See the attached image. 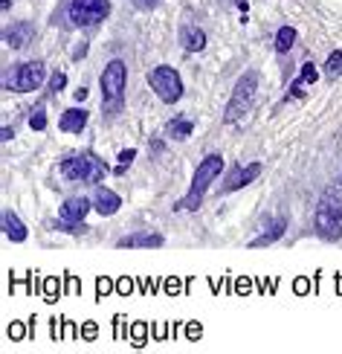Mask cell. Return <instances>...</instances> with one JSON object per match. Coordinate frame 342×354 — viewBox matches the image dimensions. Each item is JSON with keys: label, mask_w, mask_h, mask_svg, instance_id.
I'll list each match as a JSON object with an SVG mask.
<instances>
[{"label": "cell", "mask_w": 342, "mask_h": 354, "mask_svg": "<svg viewBox=\"0 0 342 354\" xmlns=\"http://www.w3.org/2000/svg\"><path fill=\"white\" fill-rule=\"evenodd\" d=\"M325 76L328 79H342V50L328 55V62H325Z\"/></svg>", "instance_id": "44dd1931"}, {"label": "cell", "mask_w": 342, "mask_h": 354, "mask_svg": "<svg viewBox=\"0 0 342 354\" xmlns=\"http://www.w3.org/2000/svg\"><path fill=\"white\" fill-rule=\"evenodd\" d=\"M119 247H162V235L157 232H137V235H125Z\"/></svg>", "instance_id": "9a60e30c"}, {"label": "cell", "mask_w": 342, "mask_h": 354, "mask_svg": "<svg viewBox=\"0 0 342 354\" xmlns=\"http://www.w3.org/2000/svg\"><path fill=\"white\" fill-rule=\"evenodd\" d=\"M64 87H67V76H64V73H61V70L53 73V79H50V93H58V91H64Z\"/></svg>", "instance_id": "7402d4cb"}, {"label": "cell", "mask_w": 342, "mask_h": 354, "mask_svg": "<svg viewBox=\"0 0 342 354\" xmlns=\"http://www.w3.org/2000/svg\"><path fill=\"white\" fill-rule=\"evenodd\" d=\"M148 84H151V91L160 96V102H166V105H174V102H180L183 96V82H180V73L174 67H154L148 73Z\"/></svg>", "instance_id": "8992f818"}, {"label": "cell", "mask_w": 342, "mask_h": 354, "mask_svg": "<svg viewBox=\"0 0 342 354\" xmlns=\"http://www.w3.org/2000/svg\"><path fill=\"white\" fill-rule=\"evenodd\" d=\"M224 171V157L220 154H209V157H203L200 160V166L195 171V177H191V186H189V195L180 201V209H189V212H195L203 195H206V189L212 186L215 177Z\"/></svg>", "instance_id": "7a4b0ae2"}, {"label": "cell", "mask_w": 342, "mask_h": 354, "mask_svg": "<svg viewBox=\"0 0 342 354\" xmlns=\"http://www.w3.org/2000/svg\"><path fill=\"white\" fill-rule=\"evenodd\" d=\"M125 82H128V70H125V64L116 58V62H111V64L105 67V73H102V79H99L102 93H105L102 111H105L108 116H113V113L122 111V102H125Z\"/></svg>", "instance_id": "277c9868"}, {"label": "cell", "mask_w": 342, "mask_h": 354, "mask_svg": "<svg viewBox=\"0 0 342 354\" xmlns=\"http://www.w3.org/2000/svg\"><path fill=\"white\" fill-rule=\"evenodd\" d=\"M316 235L325 241H339L342 239V183H334L319 201Z\"/></svg>", "instance_id": "6da1fadb"}, {"label": "cell", "mask_w": 342, "mask_h": 354, "mask_svg": "<svg viewBox=\"0 0 342 354\" xmlns=\"http://www.w3.org/2000/svg\"><path fill=\"white\" fill-rule=\"evenodd\" d=\"M91 206H93L91 198L73 195V198H67V201L61 203V221H64V224H84L87 212H91Z\"/></svg>", "instance_id": "30bf717a"}, {"label": "cell", "mask_w": 342, "mask_h": 354, "mask_svg": "<svg viewBox=\"0 0 342 354\" xmlns=\"http://www.w3.org/2000/svg\"><path fill=\"white\" fill-rule=\"evenodd\" d=\"M58 171H61L67 180H79V183H99L102 177L108 174V163L102 157H96L93 151L76 154L70 160H61L58 163Z\"/></svg>", "instance_id": "3957f363"}, {"label": "cell", "mask_w": 342, "mask_h": 354, "mask_svg": "<svg viewBox=\"0 0 342 354\" xmlns=\"http://www.w3.org/2000/svg\"><path fill=\"white\" fill-rule=\"evenodd\" d=\"M44 76H47V70H44L41 62H26L21 64L18 70L6 73V91H15V93H32L44 84Z\"/></svg>", "instance_id": "ba28073f"}, {"label": "cell", "mask_w": 342, "mask_h": 354, "mask_svg": "<svg viewBox=\"0 0 342 354\" xmlns=\"http://www.w3.org/2000/svg\"><path fill=\"white\" fill-rule=\"evenodd\" d=\"M67 15L76 26H96L111 15L108 0H67Z\"/></svg>", "instance_id": "52a82bcc"}, {"label": "cell", "mask_w": 342, "mask_h": 354, "mask_svg": "<svg viewBox=\"0 0 342 354\" xmlns=\"http://www.w3.org/2000/svg\"><path fill=\"white\" fill-rule=\"evenodd\" d=\"M191 128H195V125H191L189 120H183V116H180V120H171V122L166 125V134H169L171 140H183V137L191 134Z\"/></svg>", "instance_id": "d6986e66"}, {"label": "cell", "mask_w": 342, "mask_h": 354, "mask_svg": "<svg viewBox=\"0 0 342 354\" xmlns=\"http://www.w3.org/2000/svg\"><path fill=\"white\" fill-rule=\"evenodd\" d=\"M180 41H183V47H186L189 53H200V50L206 47V35L200 32L198 26H186L183 32H180Z\"/></svg>", "instance_id": "2e32d148"}, {"label": "cell", "mask_w": 342, "mask_h": 354, "mask_svg": "<svg viewBox=\"0 0 342 354\" xmlns=\"http://www.w3.org/2000/svg\"><path fill=\"white\" fill-rule=\"evenodd\" d=\"M58 125H61V131H67V134H82L84 125H87V111L82 108H67L61 113V120H58Z\"/></svg>", "instance_id": "4fadbf2b"}, {"label": "cell", "mask_w": 342, "mask_h": 354, "mask_svg": "<svg viewBox=\"0 0 342 354\" xmlns=\"http://www.w3.org/2000/svg\"><path fill=\"white\" fill-rule=\"evenodd\" d=\"M314 82H316V64H314V62H307V64L302 67L299 82L293 84V96H302V84H314Z\"/></svg>", "instance_id": "ffe728a7"}, {"label": "cell", "mask_w": 342, "mask_h": 354, "mask_svg": "<svg viewBox=\"0 0 342 354\" xmlns=\"http://www.w3.org/2000/svg\"><path fill=\"white\" fill-rule=\"evenodd\" d=\"M3 38L12 50H23L26 44L32 41V24H12V26H6Z\"/></svg>", "instance_id": "7c38bea8"}, {"label": "cell", "mask_w": 342, "mask_h": 354, "mask_svg": "<svg viewBox=\"0 0 342 354\" xmlns=\"http://www.w3.org/2000/svg\"><path fill=\"white\" fill-rule=\"evenodd\" d=\"M133 157H137V151H133V149H125L122 154H119V166H116V174H125V163H131Z\"/></svg>", "instance_id": "cb8c5ba5"}, {"label": "cell", "mask_w": 342, "mask_h": 354, "mask_svg": "<svg viewBox=\"0 0 342 354\" xmlns=\"http://www.w3.org/2000/svg\"><path fill=\"white\" fill-rule=\"evenodd\" d=\"M133 6H137V9H154L157 0H133Z\"/></svg>", "instance_id": "d4e9b609"}, {"label": "cell", "mask_w": 342, "mask_h": 354, "mask_svg": "<svg viewBox=\"0 0 342 354\" xmlns=\"http://www.w3.org/2000/svg\"><path fill=\"white\" fill-rule=\"evenodd\" d=\"M82 99H87V87H79L76 91V102H82Z\"/></svg>", "instance_id": "484cf974"}, {"label": "cell", "mask_w": 342, "mask_h": 354, "mask_svg": "<svg viewBox=\"0 0 342 354\" xmlns=\"http://www.w3.org/2000/svg\"><path fill=\"white\" fill-rule=\"evenodd\" d=\"M293 41H296V29L293 26H281L276 32V53H290L293 50Z\"/></svg>", "instance_id": "ac0fdd59"}, {"label": "cell", "mask_w": 342, "mask_h": 354, "mask_svg": "<svg viewBox=\"0 0 342 354\" xmlns=\"http://www.w3.org/2000/svg\"><path fill=\"white\" fill-rule=\"evenodd\" d=\"M258 174H261V163H249L247 169H244V166H238V169L227 171V180H224V186H220V195H229V192L244 189L247 183L256 180Z\"/></svg>", "instance_id": "9c48e42d"}, {"label": "cell", "mask_w": 342, "mask_h": 354, "mask_svg": "<svg viewBox=\"0 0 342 354\" xmlns=\"http://www.w3.org/2000/svg\"><path fill=\"white\" fill-rule=\"evenodd\" d=\"M29 128H32V131H44V128H47V113L35 111L32 116H29Z\"/></svg>", "instance_id": "603a6c76"}, {"label": "cell", "mask_w": 342, "mask_h": 354, "mask_svg": "<svg viewBox=\"0 0 342 354\" xmlns=\"http://www.w3.org/2000/svg\"><path fill=\"white\" fill-rule=\"evenodd\" d=\"M119 206H122V201H119L116 192H111V189H96L93 192V209L99 215H113V212H119Z\"/></svg>", "instance_id": "8fae6325"}, {"label": "cell", "mask_w": 342, "mask_h": 354, "mask_svg": "<svg viewBox=\"0 0 342 354\" xmlns=\"http://www.w3.org/2000/svg\"><path fill=\"white\" fill-rule=\"evenodd\" d=\"M256 91H258V73L249 70V73H244V76L238 79L235 91H232V96H229V105H227V111H224V120H227V122H238V120H241V116L249 111L252 99H256Z\"/></svg>", "instance_id": "5b68a950"}, {"label": "cell", "mask_w": 342, "mask_h": 354, "mask_svg": "<svg viewBox=\"0 0 342 354\" xmlns=\"http://www.w3.org/2000/svg\"><path fill=\"white\" fill-rule=\"evenodd\" d=\"M3 232H6V239L15 241V244H23L26 241V227H23V221L15 215V212H3Z\"/></svg>", "instance_id": "5bb4252c"}, {"label": "cell", "mask_w": 342, "mask_h": 354, "mask_svg": "<svg viewBox=\"0 0 342 354\" xmlns=\"http://www.w3.org/2000/svg\"><path fill=\"white\" fill-rule=\"evenodd\" d=\"M235 3H238V9H247V0H235Z\"/></svg>", "instance_id": "4316f807"}, {"label": "cell", "mask_w": 342, "mask_h": 354, "mask_svg": "<svg viewBox=\"0 0 342 354\" xmlns=\"http://www.w3.org/2000/svg\"><path fill=\"white\" fill-rule=\"evenodd\" d=\"M285 230H287V221L285 218H276V224H273V230L270 232H264L258 241H252V247H267V244H273V241H278L281 235H285Z\"/></svg>", "instance_id": "e0dca14e"}]
</instances>
